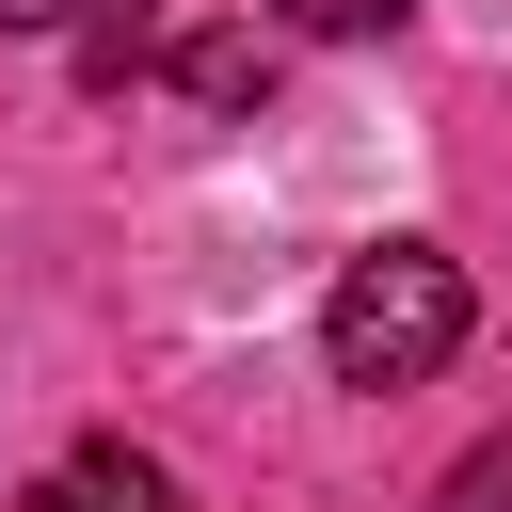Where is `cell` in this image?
<instances>
[{
    "label": "cell",
    "mask_w": 512,
    "mask_h": 512,
    "mask_svg": "<svg viewBox=\"0 0 512 512\" xmlns=\"http://www.w3.org/2000/svg\"><path fill=\"white\" fill-rule=\"evenodd\" d=\"M16 512H176V480H160L128 432H80V464H64V480H32Z\"/></svg>",
    "instance_id": "obj_2"
},
{
    "label": "cell",
    "mask_w": 512,
    "mask_h": 512,
    "mask_svg": "<svg viewBox=\"0 0 512 512\" xmlns=\"http://www.w3.org/2000/svg\"><path fill=\"white\" fill-rule=\"evenodd\" d=\"M464 320H480V304H464V256H432V240H368V256L320 288V368L384 400V384H432V368L464 352Z\"/></svg>",
    "instance_id": "obj_1"
},
{
    "label": "cell",
    "mask_w": 512,
    "mask_h": 512,
    "mask_svg": "<svg viewBox=\"0 0 512 512\" xmlns=\"http://www.w3.org/2000/svg\"><path fill=\"white\" fill-rule=\"evenodd\" d=\"M96 16H128V0H0V32H96Z\"/></svg>",
    "instance_id": "obj_6"
},
{
    "label": "cell",
    "mask_w": 512,
    "mask_h": 512,
    "mask_svg": "<svg viewBox=\"0 0 512 512\" xmlns=\"http://www.w3.org/2000/svg\"><path fill=\"white\" fill-rule=\"evenodd\" d=\"M432 512H512V432H480V448L432 480Z\"/></svg>",
    "instance_id": "obj_4"
},
{
    "label": "cell",
    "mask_w": 512,
    "mask_h": 512,
    "mask_svg": "<svg viewBox=\"0 0 512 512\" xmlns=\"http://www.w3.org/2000/svg\"><path fill=\"white\" fill-rule=\"evenodd\" d=\"M176 96L192 112H272V32H192L176 48Z\"/></svg>",
    "instance_id": "obj_3"
},
{
    "label": "cell",
    "mask_w": 512,
    "mask_h": 512,
    "mask_svg": "<svg viewBox=\"0 0 512 512\" xmlns=\"http://www.w3.org/2000/svg\"><path fill=\"white\" fill-rule=\"evenodd\" d=\"M272 16H288V32H320V48H368V32H400L416 0H272Z\"/></svg>",
    "instance_id": "obj_5"
}]
</instances>
